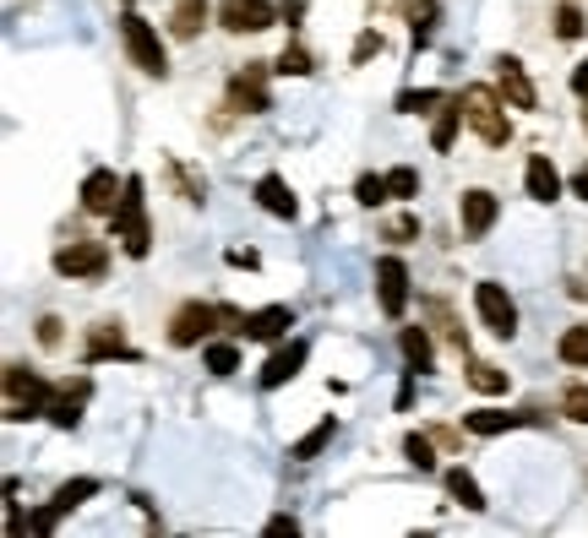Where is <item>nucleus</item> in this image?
<instances>
[{
	"instance_id": "obj_1",
	"label": "nucleus",
	"mask_w": 588,
	"mask_h": 538,
	"mask_svg": "<svg viewBox=\"0 0 588 538\" xmlns=\"http://www.w3.org/2000/svg\"><path fill=\"white\" fill-rule=\"evenodd\" d=\"M218 321H235V332L246 327V316L240 310H224V305H202V299H191V305H180L174 310V321H169V343L174 348H196V343H207L213 337V327Z\"/></svg>"
},
{
	"instance_id": "obj_2",
	"label": "nucleus",
	"mask_w": 588,
	"mask_h": 538,
	"mask_svg": "<svg viewBox=\"0 0 588 538\" xmlns=\"http://www.w3.org/2000/svg\"><path fill=\"white\" fill-rule=\"evenodd\" d=\"M110 224H115V240H121L126 256L143 262L147 251H152V229H147V202H143V180L137 174H126V196H121V207H115Z\"/></svg>"
},
{
	"instance_id": "obj_3",
	"label": "nucleus",
	"mask_w": 588,
	"mask_h": 538,
	"mask_svg": "<svg viewBox=\"0 0 588 538\" xmlns=\"http://www.w3.org/2000/svg\"><path fill=\"white\" fill-rule=\"evenodd\" d=\"M49 398H55V387L44 376H33L27 365H5V419L11 424L49 413Z\"/></svg>"
},
{
	"instance_id": "obj_4",
	"label": "nucleus",
	"mask_w": 588,
	"mask_h": 538,
	"mask_svg": "<svg viewBox=\"0 0 588 538\" xmlns=\"http://www.w3.org/2000/svg\"><path fill=\"white\" fill-rule=\"evenodd\" d=\"M457 99H463V121H468V131L479 136L485 147H501V141L512 136V126H507V110H501V99H496L490 88H463Z\"/></svg>"
},
{
	"instance_id": "obj_5",
	"label": "nucleus",
	"mask_w": 588,
	"mask_h": 538,
	"mask_svg": "<svg viewBox=\"0 0 588 538\" xmlns=\"http://www.w3.org/2000/svg\"><path fill=\"white\" fill-rule=\"evenodd\" d=\"M121 38H126V55H132L137 71H147V77H163V71H169L163 44H158V27L147 22L143 11H126V16H121Z\"/></svg>"
},
{
	"instance_id": "obj_6",
	"label": "nucleus",
	"mask_w": 588,
	"mask_h": 538,
	"mask_svg": "<svg viewBox=\"0 0 588 538\" xmlns=\"http://www.w3.org/2000/svg\"><path fill=\"white\" fill-rule=\"evenodd\" d=\"M229 110H240V115H268L273 110V99H268V66L262 60H246L229 77Z\"/></svg>"
},
{
	"instance_id": "obj_7",
	"label": "nucleus",
	"mask_w": 588,
	"mask_h": 538,
	"mask_svg": "<svg viewBox=\"0 0 588 538\" xmlns=\"http://www.w3.org/2000/svg\"><path fill=\"white\" fill-rule=\"evenodd\" d=\"M104 267H110V245L104 240H71V245H60L55 251V272L60 277H104Z\"/></svg>"
},
{
	"instance_id": "obj_8",
	"label": "nucleus",
	"mask_w": 588,
	"mask_h": 538,
	"mask_svg": "<svg viewBox=\"0 0 588 538\" xmlns=\"http://www.w3.org/2000/svg\"><path fill=\"white\" fill-rule=\"evenodd\" d=\"M474 310H479V321H485L496 337H512V332H518V305H512V294H507L501 283H479V288H474Z\"/></svg>"
},
{
	"instance_id": "obj_9",
	"label": "nucleus",
	"mask_w": 588,
	"mask_h": 538,
	"mask_svg": "<svg viewBox=\"0 0 588 538\" xmlns=\"http://www.w3.org/2000/svg\"><path fill=\"white\" fill-rule=\"evenodd\" d=\"M88 495H99V479H71V484H60V490H55V501H49L44 512H33V523H27V528H33V534H55V523H60L66 512H77Z\"/></svg>"
},
{
	"instance_id": "obj_10",
	"label": "nucleus",
	"mask_w": 588,
	"mask_h": 538,
	"mask_svg": "<svg viewBox=\"0 0 588 538\" xmlns=\"http://www.w3.org/2000/svg\"><path fill=\"white\" fill-rule=\"evenodd\" d=\"M218 22L229 33H268L279 22V5L273 0H224L218 5Z\"/></svg>"
},
{
	"instance_id": "obj_11",
	"label": "nucleus",
	"mask_w": 588,
	"mask_h": 538,
	"mask_svg": "<svg viewBox=\"0 0 588 538\" xmlns=\"http://www.w3.org/2000/svg\"><path fill=\"white\" fill-rule=\"evenodd\" d=\"M376 299H382V316H393V321L409 310V267L398 256L376 262Z\"/></svg>"
},
{
	"instance_id": "obj_12",
	"label": "nucleus",
	"mask_w": 588,
	"mask_h": 538,
	"mask_svg": "<svg viewBox=\"0 0 588 538\" xmlns=\"http://www.w3.org/2000/svg\"><path fill=\"white\" fill-rule=\"evenodd\" d=\"M457 218H463V240H485L496 229V218H501V202L490 191H463Z\"/></svg>"
},
{
	"instance_id": "obj_13",
	"label": "nucleus",
	"mask_w": 588,
	"mask_h": 538,
	"mask_svg": "<svg viewBox=\"0 0 588 538\" xmlns=\"http://www.w3.org/2000/svg\"><path fill=\"white\" fill-rule=\"evenodd\" d=\"M93 398V381L88 376H77V381H60L55 387V398H49V424L55 430H77L82 424V403Z\"/></svg>"
},
{
	"instance_id": "obj_14",
	"label": "nucleus",
	"mask_w": 588,
	"mask_h": 538,
	"mask_svg": "<svg viewBox=\"0 0 588 538\" xmlns=\"http://www.w3.org/2000/svg\"><path fill=\"white\" fill-rule=\"evenodd\" d=\"M121 196H126V180H115V169H93V174L82 180V207L99 213V218H115Z\"/></svg>"
},
{
	"instance_id": "obj_15",
	"label": "nucleus",
	"mask_w": 588,
	"mask_h": 538,
	"mask_svg": "<svg viewBox=\"0 0 588 538\" xmlns=\"http://www.w3.org/2000/svg\"><path fill=\"white\" fill-rule=\"evenodd\" d=\"M305 354H310V343L305 337H294V343H279L273 354H268V365H262V387L273 392V387H284L299 376V365H305Z\"/></svg>"
},
{
	"instance_id": "obj_16",
	"label": "nucleus",
	"mask_w": 588,
	"mask_h": 538,
	"mask_svg": "<svg viewBox=\"0 0 588 538\" xmlns=\"http://www.w3.org/2000/svg\"><path fill=\"white\" fill-rule=\"evenodd\" d=\"M496 77H501V99H507L512 110H534V104H540V93H534V82H529V71H523V60L501 55V60H496Z\"/></svg>"
},
{
	"instance_id": "obj_17",
	"label": "nucleus",
	"mask_w": 588,
	"mask_h": 538,
	"mask_svg": "<svg viewBox=\"0 0 588 538\" xmlns=\"http://www.w3.org/2000/svg\"><path fill=\"white\" fill-rule=\"evenodd\" d=\"M290 327H294V310H290V305H268V310H251V316H246L240 337H251V343H279Z\"/></svg>"
},
{
	"instance_id": "obj_18",
	"label": "nucleus",
	"mask_w": 588,
	"mask_h": 538,
	"mask_svg": "<svg viewBox=\"0 0 588 538\" xmlns=\"http://www.w3.org/2000/svg\"><path fill=\"white\" fill-rule=\"evenodd\" d=\"M93 359H137L132 348H126V332L115 327V321H99L93 332H88V365Z\"/></svg>"
},
{
	"instance_id": "obj_19",
	"label": "nucleus",
	"mask_w": 588,
	"mask_h": 538,
	"mask_svg": "<svg viewBox=\"0 0 588 538\" xmlns=\"http://www.w3.org/2000/svg\"><path fill=\"white\" fill-rule=\"evenodd\" d=\"M523 424H534V413H496V408L463 413V430H468V435H501V430H523Z\"/></svg>"
},
{
	"instance_id": "obj_20",
	"label": "nucleus",
	"mask_w": 588,
	"mask_h": 538,
	"mask_svg": "<svg viewBox=\"0 0 588 538\" xmlns=\"http://www.w3.org/2000/svg\"><path fill=\"white\" fill-rule=\"evenodd\" d=\"M523 180H529V196H534V202H556V196H562V174H556V163H551L545 152L529 158V174H523Z\"/></svg>"
},
{
	"instance_id": "obj_21",
	"label": "nucleus",
	"mask_w": 588,
	"mask_h": 538,
	"mask_svg": "<svg viewBox=\"0 0 588 538\" xmlns=\"http://www.w3.org/2000/svg\"><path fill=\"white\" fill-rule=\"evenodd\" d=\"M257 202H262V213H273V218H294V213H299L294 191L279 174H262V180H257Z\"/></svg>"
},
{
	"instance_id": "obj_22",
	"label": "nucleus",
	"mask_w": 588,
	"mask_h": 538,
	"mask_svg": "<svg viewBox=\"0 0 588 538\" xmlns=\"http://www.w3.org/2000/svg\"><path fill=\"white\" fill-rule=\"evenodd\" d=\"M398 348H404V359H409V376H426V370H431V332H426V327H404V332H398Z\"/></svg>"
},
{
	"instance_id": "obj_23",
	"label": "nucleus",
	"mask_w": 588,
	"mask_h": 538,
	"mask_svg": "<svg viewBox=\"0 0 588 538\" xmlns=\"http://www.w3.org/2000/svg\"><path fill=\"white\" fill-rule=\"evenodd\" d=\"M202 22H207V0H174V11H169V33L174 38H196Z\"/></svg>"
},
{
	"instance_id": "obj_24",
	"label": "nucleus",
	"mask_w": 588,
	"mask_h": 538,
	"mask_svg": "<svg viewBox=\"0 0 588 538\" xmlns=\"http://www.w3.org/2000/svg\"><path fill=\"white\" fill-rule=\"evenodd\" d=\"M332 435H338V419L327 413V419H321V424H316L310 435H299V440H294V446H290V457H294V462H310V457H321Z\"/></svg>"
},
{
	"instance_id": "obj_25",
	"label": "nucleus",
	"mask_w": 588,
	"mask_h": 538,
	"mask_svg": "<svg viewBox=\"0 0 588 538\" xmlns=\"http://www.w3.org/2000/svg\"><path fill=\"white\" fill-rule=\"evenodd\" d=\"M446 490H452V501H457L463 512H485V495H479L474 473H463V468H446Z\"/></svg>"
},
{
	"instance_id": "obj_26",
	"label": "nucleus",
	"mask_w": 588,
	"mask_h": 538,
	"mask_svg": "<svg viewBox=\"0 0 588 538\" xmlns=\"http://www.w3.org/2000/svg\"><path fill=\"white\" fill-rule=\"evenodd\" d=\"M457 121H463V99H446V104L437 110V126H431V147H437V152H446V147H452Z\"/></svg>"
},
{
	"instance_id": "obj_27",
	"label": "nucleus",
	"mask_w": 588,
	"mask_h": 538,
	"mask_svg": "<svg viewBox=\"0 0 588 538\" xmlns=\"http://www.w3.org/2000/svg\"><path fill=\"white\" fill-rule=\"evenodd\" d=\"M468 387H474V392H485V398H496V392H507V370H501V365L474 359V365H468Z\"/></svg>"
},
{
	"instance_id": "obj_28",
	"label": "nucleus",
	"mask_w": 588,
	"mask_h": 538,
	"mask_svg": "<svg viewBox=\"0 0 588 538\" xmlns=\"http://www.w3.org/2000/svg\"><path fill=\"white\" fill-rule=\"evenodd\" d=\"M426 316L437 321V332H441V337H446V343H452V348H457V354H468V337H463V327L452 321V310H446L441 299H431V305H426Z\"/></svg>"
},
{
	"instance_id": "obj_29",
	"label": "nucleus",
	"mask_w": 588,
	"mask_h": 538,
	"mask_svg": "<svg viewBox=\"0 0 588 538\" xmlns=\"http://www.w3.org/2000/svg\"><path fill=\"white\" fill-rule=\"evenodd\" d=\"M202 359H207L213 376H235V370H240V348H235V343H207Z\"/></svg>"
},
{
	"instance_id": "obj_30",
	"label": "nucleus",
	"mask_w": 588,
	"mask_h": 538,
	"mask_svg": "<svg viewBox=\"0 0 588 538\" xmlns=\"http://www.w3.org/2000/svg\"><path fill=\"white\" fill-rule=\"evenodd\" d=\"M556 354H562V365H588V327H567Z\"/></svg>"
},
{
	"instance_id": "obj_31",
	"label": "nucleus",
	"mask_w": 588,
	"mask_h": 538,
	"mask_svg": "<svg viewBox=\"0 0 588 538\" xmlns=\"http://www.w3.org/2000/svg\"><path fill=\"white\" fill-rule=\"evenodd\" d=\"M441 104H446V99H441L437 88H409V93H398V110H404V115H431Z\"/></svg>"
},
{
	"instance_id": "obj_32",
	"label": "nucleus",
	"mask_w": 588,
	"mask_h": 538,
	"mask_svg": "<svg viewBox=\"0 0 588 538\" xmlns=\"http://www.w3.org/2000/svg\"><path fill=\"white\" fill-rule=\"evenodd\" d=\"M387 196H393L387 174H360V185H354V202H360V207H382Z\"/></svg>"
},
{
	"instance_id": "obj_33",
	"label": "nucleus",
	"mask_w": 588,
	"mask_h": 538,
	"mask_svg": "<svg viewBox=\"0 0 588 538\" xmlns=\"http://www.w3.org/2000/svg\"><path fill=\"white\" fill-rule=\"evenodd\" d=\"M437 16H441V0H420L415 5V44H431V33H437Z\"/></svg>"
},
{
	"instance_id": "obj_34",
	"label": "nucleus",
	"mask_w": 588,
	"mask_h": 538,
	"mask_svg": "<svg viewBox=\"0 0 588 538\" xmlns=\"http://www.w3.org/2000/svg\"><path fill=\"white\" fill-rule=\"evenodd\" d=\"M404 457H409L420 473H431V468H437V446H431V435H409V440H404Z\"/></svg>"
},
{
	"instance_id": "obj_35",
	"label": "nucleus",
	"mask_w": 588,
	"mask_h": 538,
	"mask_svg": "<svg viewBox=\"0 0 588 538\" xmlns=\"http://www.w3.org/2000/svg\"><path fill=\"white\" fill-rule=\"evenodd\" d=\"M279 71H284V77H310V49H305V44H284V55H279Z\"/></svg>"
},
{
	"instance_id": "obj_36",
	"label": "nucleus",
	"mask_w": 588,
	"mask_h": 538,
	"mask_svg": "<svg viewBox=\"0 0 588 538\" xmlns=\"http://www.w3.org/2000/svg\"><path fill=\"white\" fill-rule=\"evenodd\" d=\"M551 22H556V38H584V11H578L573 0H567V5H556V16H551Z\"/></svg>"
},
{
	"instance_id": "obj_37",
	"label": "nucleus",
	"mask_w": 588,
	"mask_h": 538,
	"mask_svg": "<svg viewBox=\"0 0 588 538\" xmlns=\"http://www.w3.org/2000/svg\"><path fill=\"white\" fill-rule=\"evenodd\" d=\"M562 413H567L573 424H588V387L584 381H573V387L562 392Z\"/></svg>"
},
{
	"instance_id": "obj_38",
	"label": "nucleus",
	"mask_w": 588,
	"mask_h": 538,
	"mask_svg": "<svg viewBox=\"0 0 588 538\" xmlns=\"http://www.w3.org/2000/svg\"><path fill=\"white\" fill-rule=\"evenodd\" d=\"M169 180H174V191H180L185 202H202V191H207V185H202L196 174H185V169H180L174 158H169Z\"/></svg>"
},
{
	"instance_id": "obj_39",
	"label": "nucleus",
	"mask_w": 588,
	"mask_h": 538,
	"mask_svg": "<svg viewBox=\"0 0 588 538\" xmlns=\"http://www.w3.org/2000/svg\"><path fill=\"white\" fill-rule=\"evenodd\" d=\"M387 185H393V196H398V202H409V196L420 191V174L404 163V169H393V174H387Z\"/></svg>"
},
{
	"instance_id": "obj_40",
	"label": "nucleus",
	"mask_w": 588,
	"mask_h": 538,
	"mask_svg": "<svg viewBox=\"0 0 588 538\" xmlns=\"http://www.w3.org/2000/svg\"><path fill=\"white\" fill-rule=\"evenodd\" d=\"M382 44H387L382 33H360V44H354V66H365L371 55H382Z\"/></svg>"
},
{
	"instance_id": "obj_41",
	"label": "nucleus",
	"mask_w": 588,
	"mask_h": 538,
	"mask_svg": "<svg viewBox=\"0 0 588 538\" xmlns=\"http://www.w3.org/2000/svg\"><path fill=\"white\" fill-rule=\"evenodd\" d=\"M387 240H398V245H404V240H420V218H393V224H387Z\"/></svg>"
},
{
	"instance_id": "obj_42",
	"label": "nucleus",
	"mask_w": 588,
	"mask_h": 538,
	"mask_svg": "<svg viewBox=\"0 0 588 538\" xmlns=\"http://www.w3.org/2000/svg\"><path fill=\"white\" fill-rule=\"evenodd\" d=\"M38 343H44V348L60 343V316H44V321H38Z\"/></svg>"
},
{
	"instance_id": "obj_43",
	"label": "nucleus",
	"mask_w": 588,
	"mask_h": 538,
	"mask_svg": "<svg viewBox=\"0 0 588 538\" xmlns=\"http://www.w3.org/2000/svg\"><path fill=\"white\" fill-rule=\"evenodd\" d=\"M268 534H273V538H284V534H299V523H294V517H273V523H268Z\"/></svg>"
},
{
	"instance_id": "obj_44",
	"label": "nucleus",
	"mask_w": 588,
	"mask_h": 538,
	"mask_svg": "<svg viewBox=\"0 0 588 538\" xmlns=\"http://www.w3.org/2000/svg\"><path fill=\"white\" fill-rule=\"evenodd\" d=\"M279 16H284V22H299V16H305V0H279Z\"/></svg>"
},
{
	"instance_id": "obj_45",
	"label": "nucleus",
	"mask_w": 588,
	"mask_h": 538,
	"mask_svg": "<svg viewBox=\"0 0 588 538\" xmlns=\"http://www.w3.org/2000/svg\"><path fill=\"white\" fill-rule=\"evenodd\" d=\"M257 262H262L257 251H229V267H257Z\"/></svg>"
},
{
	"instance_id": "obj_46",
	"label": "nucleus",
	"mask_w": 588,
	"mask_h": 538,
	"mask_svg": "<svg viewBox=\"0 0 588 538\" xmlns=\"http://www.w3.org/2000/svg\"><path fill=\"white\" fill-rule=\"evenodd\" d=\"M573 93H578V99H588V60L573 71Z\"/></svg>"
},
{
	"instance_id": "obj_47",
	"label": "nucleus",
	"mask_w": 588,
	"mask_h": 538,
	"mask_svg": "<svg viewBox=\"0 0 588 538\" xmlns=\"http://www.w3.org/2000/svg\"><path fill=\"white\" fill-rule=\"evenodd\" d=\"M573 191H578V196L588 202V169H578V174H573Z\"/></svg>"
},
{
	"instance_id": "obj_48",
	"label": "nucleus",
	"mask_w": 588,
	"mask_h": 538,
	"mask_svg": "<svg viewBox=\"0 0 588 538\" xmlns=\"http://www.w3.org/2000/svg\"><path fill=\"white\" fill-rule=\"evenodd\" d=\"M584 131H588V110H584Z\"/></svg>"
}]
</instances>
